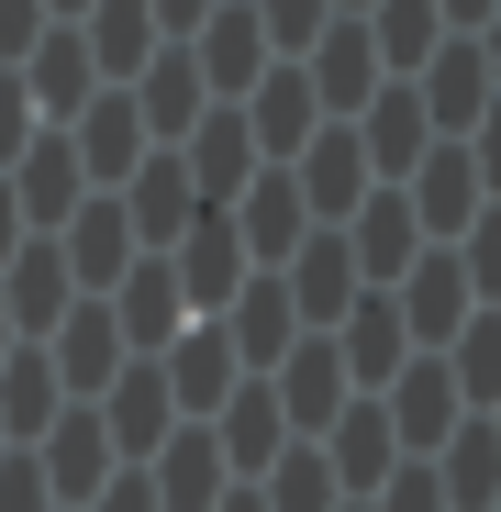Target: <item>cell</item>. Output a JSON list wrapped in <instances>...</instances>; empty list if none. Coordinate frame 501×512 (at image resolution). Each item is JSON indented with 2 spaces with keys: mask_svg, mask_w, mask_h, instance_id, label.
<instances>
[{
  "mask_svg": "<svg viewBox=\"0 0 501 512\" xmlns=\"http://www.w3.org/2000/svg\"><path fill=\"white\" fill-rule=\"evenodd\" d=\"M490 435H501V412H490Z\"/></svg>",
  "mask_w": 501,
  "mask_h": 512,
  "instance_id": "55",
  "label": "cell"
},
{
  "mask_svg": "<svg viewBox=\"0 0 501 512\" xmlns=\"http://www.w3.org/2000/svg\"><path fill=\"white\" fill-rule=\"evenodd\" d=\"M446 256H457L468 301H479V312H501V201H479V223H468V234H457Z\"/></svg>",
  "mask_w": 501,
  "mask_h": 512,
  "instance_id": "38",
  "label": "cell"
},
{
  "mask_svg": "<svg viewBox=\"0 0 501 512\" xmlns=\"http://www.w3.org/2000/svg\"><path fill=\"white\" fill-rule=\"evenodd\" d=\"M156 379H167V401H179V423H212V412L245 390V368H234V346H223V323H179V346L156 357Z\"/></svg>",
  "mask_w": 501,
  "mask_h": 512,
  "instance_id": "19",
  "label": "cell"
},
{
  "mask_svg": "<svg viewBox=\"0 0 501 512\" xmlns=\"http://www.w3.org/2000/svg\"><path fill=\"white\" fill-rule=\"evenodd\" d=\"M245 12H257V34H268V56H312V34L334 23V0H245Z\"/></svg>",
  "mask_w": 501,
  "mask_h": 512,
  "instance_id": "39",
  "label": "cell"
},
{
  "mask_svg": "<svg viewBox=\"0 0 501 512\" xmlns=\"http://www.w3.org/2000/svg\"><path fill=\"white\" fill-rule=\"evenodd\" d=\"M112 323H123V357H167L179 346V279H167V256H134L123 268V290H112Z\"/></svg>",
  "mask_w": 501,
  "mask_h": 512,
  "instance_id": "30",
  "label": "cell"
},
{
  "mask_svg": "<svg viewBox=\"0 0 501 512\" xmlns=\"http://www.w3.org/2000/svg\"><path fill=\"white\" fill-rule=\"evenodd\" d=\"M446 379H457L468 412H501V312H468L446 334Z\"/></svg>",
  "mask_w": 501,
  "mask_h": 512,
  "instance_id": "36",
  "label": "cell"
},
{
  "mask_svg": "<svg viewBox=\"0 0 501 512\" xmlns=\"http://www.w3.org/2000/svg\"><path fill=\"white\" fill-rule=\"evenodd\" d=\"M34 34H45V0H0V67H23Z\"/></svg>",
  "mask_w": 501,
  "mask_h": 512,
  "instance_id": "44",
  "label": "cell"
},
{
  "mask_svg": "<svg viewBox=\"0 0 501 512\" xmlns=\"http://www.w3.org/2000/svg\"><path fill=\"white\" fill-rule=\"evenodd\" d=\"M56 256H67V279H78V301H112L123 290V268H134V223H123V201L112 190H90V201H78L67 223H56Z\"/></svg>",
  "mask_w": 501,
  "mask_h": 512,
  "instance_id": "2",
  "label": "cell"
},
{
  "mask_svg": "<svg viewBox=\"0 0 501 512\" xmlns=\"http://www.w3.org/2000/svg\"><path fill=\"white\" fill-rule=\"evenodd\" d=\"M0 190H12L23 234H56V223H67L78 201H90V179H78V145H67L56 123H45V134H34V145H23L12 167H0Z\"/></svg>",
  "mask_w": 501,
  "mask_h": 512,
  "instance_id": "9",
  "label": "cell"
},
{
  "mask_svg": "<svg viewBox=\"0 0 501 512\" xmlns=\"http://www.w3.org/2000/svg\"><path fill=\"white\" fill-rule=\"evenodd\" d=\"M78 12H90V0H45V23H78Z\"/></svg>",
  "mask_w": 501,
  "mask_h": 512,
  "instance_id": "51",
  "label": "cell"
},
{
  "mask_svg": "<svg viewBox=\"0 0 501 512\" xmlns=\"http://www.w3.org/2000/svg\"><path fill=\"white\" fill-rule=\"evenodd\" d=\"M0 357H12V312H0Z\"/></svg>",
  "mask_w": 501,
  "mask_h": 512,
  "instance_id": "52",
  "label": "cell"
},
{
  "mask_svg": "<svg viewBox=\"0 0 501 512\" xmlns=\"http://www.w3.org/2000/svg\"><path fill=\"white\" fill-rule=\"evenodd\" d=\"M90 412H101V435H112V457H123V468H145V457H156L167 435H179V401H167L156 357H134V368H123V379H112V390H101Z\"/></svg>",
  "mask_w": 501,
  "mask_h": 512,
  "instance_id": "18",
  "label": "cell"
},
{
  "mask_svg": "<svg viewBox=\"0 0 501 512\" xmlns=\"http://www.w3.org/2000/svg\"><path fill=\"white\" fill-rule=\"evenodd\" d=\"M123 90H134V112H145V145H179L201 112H212V90H201V67H190V45H156L134 78H123Z\"/></svg>",
  "mask_w": 501,
  "mask_h": 512,
  "instance_id": "28",
  "label": "cell"
},
{
  "mask_svg": "<svg viewBox=\"0 0 501 512\" xmlns=\"http://www.w3.org/2000/svg\"><path fill=\"white\" fill-rule=\"evenodd\" d=\"M357 23H368V45H379V67H390V78H412V67L446 45V12H435V0H368Z\"/></svg>",
  "mask_w": 501,
  "mask_h": 512,
  "instance_id": "35",
  "label": "cell"
},
{
  "mask_svg": "<svg viewBox=\"0 0 501 512\" xmlns=\"http://www.w3.org/2000/svg\"><path fill=\"white\" fill-rule=\"evenodd\" d=\"M379 412H390V435H401V457H435L457 423H468V401H457V379H446V357H412L390 390H379Z\"/></svg>",
  "mask_w": 501,
  "mask_h": 512,
  "instance_id": "20",
  "label": "cell"
},
{
  "mask_svg": "<svg viewBox=\"0 0 501 512\" xmlns=\"http://www.w3.org/2000/svg\"><path fill=\"white\" fill-rule=\"evenodd\" d=\"M112 201H123V223H134V245H145V256H167V245H179V234L201 223V190H190L179 145H156V156L134 167V179H123Z\"/></svg>",
  "mask_w": 501,
  "mask_h": 512,
  "instance_id": "13",
  "label": "cell"
},
{
  "mask_svg": "<svg viewBox=\"0 0 501 512\" xmlns=\"http://www.w3.org/2000/svg\"><path fill=\"white\" fill-rule=\"evenodd\" d=\"M401 201H412V223H424V245H457L490 190H479L468 145H424V156H412V179H401Z\"/></svg>",
  "mask_w": 501,
  "mask_h": 512,
  "instance_id": "16",
  "label": "cell"
},
{
  "mask_svg": "<svg viewBox=\"0 0 501 512\" xmlns=\"http://www.w3.org/2000/svg\"><path fill=\"white\" fill-rule=\"evenodd\" d=\"M479 56H490V90H501V12L479 23Z\"/></svg>",
  "mask_w": 501,
  "mask_h": 512,
  "instance_id": "50",
  "label": "cell"
},
{
  "mask_svg": "<svg viewBox=\"0 0 501 512\" xmlns=\"http://www.w3.org/2000/svg\"><path fill=\"white\" fill-rule=\"evenodd\" d=\"M12 78H23L34 123H56V134H67L78 112L101 101V67H90V45H78V23H45V34H34V56H23Z\"/></svg>",
  "mask_w": 501,
  "mask_h": 512,
  "instance_id": "8",
  "label": "cell"
},
{
  "mask_svg": "<svg viewBox=\"0 0 501 512\" xmlns=\"http://www.w3.org/2000/svg\"><path fill=\"white\" fill-rule=\"evenodd\" d=\"M257 501L268 512H334L346 490H334V468H323V446H279V468L257 479Z\"/></svg>",
  "mask_w": 501,
  "mask_h": 512,
  "instance_id": "37",
  "label": "cell"
},
{
  "mask_svg": "<svg viewBox=\"0 0 501 512\" xmlns=\"http://www.w3.org/2000/svg\"><path fill=\"white\" fill-rule=\"evenodd\" d=\"M490 512H501V501H490Z\"/></svg>",
  "mask_w": 501,
  "mask_h": 512,
  "instance_id": "56",
  "label": "cell"
},
{
  "mask_svg": "<svg viewBox=\"0 0 501 512\" xmlns=\"http://www.w3.org/2000/svg\"><path fill=\"white\" fill-rule=\"evenodd\" d=\"M334 234H346V256H357V279H368V290H401V268L424 256V223H412V201H401V190H368Z\"/></svg>",
  "mask_w": 501,
  "mask_h": 512,
  "instance_id": "23",
  "label": "cell"
},
{
  "mask_svg": "<svg viewBox=\"0 0 501 512\" xmlns=\"http://www.w3.org/2000/svg\"><path fill=\"white\" fill-rule=\"evenodd\" d=\"M390 312H401V334H412V357H446V334H457L479 301H468V279H457V256H446V245H424V256L401 268Z\"/></svg>",
  "mask_w": 501,
  "mask_h": 512,
  "instance_id": "11",
  "label": "cell"
},
{
  "mask_svg": "<svg viewBox=\"0 0 501 512\" xmlns=\"http://www.w3.org/2000/svg\"><path fill=\"white\" fill-rule=\"evenodd\" d=\"M212 512H268V501H257V479H234V490H223Z\"/></svg>",
  "mask_w": 501,
  "mask_h": 512,
  "instance_id": "49",
  "label": "cell"
},
{
  "mask_svg": "<svg viewBox=\"0 0 501 512\" xmlns=\"http://www.w3.org/2000/svg\"><path fill=\"white\" fill-rule=\"evenodd\" d=\"M312 446H323V468H334V490H346V501H368V490H379V479L401 468V435H390V412H379V390H357V401L334 412V423H323Z\"/></svg>",
  "mask_w": 501,
  "mask_h": 512,
  "instance_id": "15",
  "label": "cell"
},
{
  "mask_svg": "<svg viewBox=\"0 0 501 512\" xmlns=\"http://www.w3.org/2000/svg\"><path fill=\"white\" fill-rule=\"evenodd\" d=\"M223 12V0H145V23H156V45H190L201 23Z\"/></svg>",
  "mask_w": 501,
  "mask_h": 512,
  "instance_id": "43",
  "label": "cell"
},
{
  "mask_svg": "<svg viewBox=\"0 0 501 512\" xmlns=\"http://www.w3.org/2000/svg\"><path fill=\"white\" fill-rule=\"evenodd\" d=\"M334 12H368V0H334Z\"/></svg>",
  "mask_w": 501,
  "mask_h": 512,
  "instance_id": "53",
  "label": "cell"
},
{
  "mask_svg": "<svg viewBox=\"0 0 501 512\" xmlns=\"http://www.w3.org/2000/svg\"><path fill=\"white\" fill-rule=\"evenodd\" d=\"M334 512H368V501H334Z\"/></svg>",
  "mask_w": 501,
  "mask_h": 512,
  "instance_id": "54",
  "label": "cell"
},
{
  "mask_svg": "<svg viewBox=\"0 0 501 512\" xmlns=\"http://www.w3.org/2000/svg\"><path fill=\"white\" fill-rule=\"evenodd\" d=\"M145 490H156V512H212V501L234 490V468H223V446H212V423H179V435L145 457Z\"/></svg>",
  "mask_w": 501,
  "mask_h": 512,
  "instance_id": "27",
  "label": "cell"
},
{
  "mask_svg": "<svg viewBox=\"0 0 501 512\" xmlns=\"http://www.w3.org/2000/svg\"><path fill=\"white\" fill-rule=\"evenodd\" d=\"M0 512H56V490H45L34 446H0Z\"/></svg>",
  "mask_w": 501,
  "mask_h": 512,
  "instance_id": "41",
  "label": "cell"
},
{
  "mask_svg": "<svg viewBox=\"0 0 501 512\" xmlns=\"http://www.w3.org/2000/svg\"><path fill=\"white\" fill-rule=\"evenodd\" d=\"M290 190H301V212H312L323 234L346 223V212H357V201L379 190V179H368V145H357V123H323V134H312V145L290 156Z\"/></svg>",
  "mask_w": 501,
  "mask_h": 512,
  "instance_id": "6",
  "label": "cell"
},
{
  "mask_svg": "<svg viewBox=\"0 0 501 512\" xmlns=\"http://www.w3.org/2000/svg\"><path fill=\"white\" fill-rule=\"evenodd\" d=\"M223 223H234V245H245V268H257V279H268V268H290V245H301V234H323V223L301 212V190H290V167H257V179L234 190V212H223Z\"/></svg>",
  "mask_w": 501,
  "mask_h": 512,
  "instance_id": "7",
  "label": "cell"
},
{
  "mask_svg": "<svg viewBox=\"0 0 501 512\" xmlns=\"http://www.w3.org/2000/svg\"><path fill=\"white\" fill-rule=\"evenodd\" d=\"M56 412H67V390H56L45 346H12V357H0V446H34Z\"/></svg>",
  "mask_w": 501,
  "mask_h": 512,
  "instance_id": "33",
  "label": "cell"
},
{
  "mask_svg": "<svg viewBox=\"0 0 501 512\" xmlns=\"http://www.w3.org/2000/svg\"><path fill=\"white\" fill-rule=\"evenodd\" d=\"M368 512H446V490H435V457H401V468L368 490Z\"/></svg>",
  "mask_w": 501,
  "mask_h": 512,
  "instance_id": "40",
  "label": "cell"
},
{
  "mask_svg": "<svg viewBox=\"0 0 501 512\" xmlns=\"http://www.w3.org/2000/svg\"><path fill=\"white\" fill-rule=\"evenodd\" d=\"M268 279L290 290L301 334H334V323H346V301L368 290V279H357V256H346V234H301V245H290V268H268Z\"/></svg>",
  "mask_w": 501,
  "mask_h": 512,
  "instance_id": "14",
  "label": "cell"
},
{
  "mask_svg": "<svg viewBox=\"0 0 501 512\" xmlns=\"http://www.w3.org/2000/svg\"><path fill=\"white\" fill-rule=\"evenodd\" d=\"M190 67H201V90H212V101H245V90H257V78H268L279 56H268L257 12H245V0H223V12L190 34Z\"/></svg>",
  "mask_w": 501,
  "mask_h": 512,
  "instance_id": "25",
  "label": "cell"
},
{
  "mask_svg": "<svg viewBox=\"0 0 501 512\" xmlns=\"http://www.w3.org/2000/svg\"><path fill=\"white\" fill-rule=\"evenodd\" d=\"M435 12H446V34H479V23L501 12V0H435Z\"/></svg>",
  "mask_w": 501,
  "mask_h": 512,
  "instance_id": "47",
  "label": "cell"
},
{
  "mask_svg": "<svg viewBox=\"0 0 501 512\" xmlns=\"http://www.w3.org/2000/svg\"><path fill=\"white\" fill-rule=\"evenodd\" d=\"M323 346H334V368H346V390H390V379L412 368V334H401L390 290H357V301H346V323H334Z\"/></svg>",
  "mask_w": 501,
  "mask_h": 512,
  "instance_id": "17",
  "label": "cell"
},
{
  "mask_svg": "<svg viewBox=\"0 0 501 512\" xmlns=\"http://www.w3.org/2000/svg\"><path fill=\"white\" fill-rule=\"evenodd\" d=\"M67 145H78V179H90V190H123L134 167L156 156V145H145V112H134V90H101L90 112L67 123Z\"/></svg>",
  "mask_w": 501,
  "mask_h": 512,
  "instance_id": "21",
  "label": "cell"
},
{
  "mask_svg": "<svg viewBox=\"0 0 501 512\" xmlns=\"http://www.w3.org/2000/svg\"><path fill=\"white\" fill-rule=\"evenodd\" d=\"M45 368H56V390L67 401H101L134 357H123V323H112V301H78L56 334H45Z\"/></svg>",
  "mask_w": 501,
  "mask_h": 512,
  "instance_id": "12",
  "label": "cell"
},
{
  "mask_svg": "<svg viewBox=\"0 0 501 512\" xmlns=\"http://www.w3.org/2000/svg\"><path fill=\"white\" fill-rule=\"evenodd\" d=\"M268 390H279V423H290V446H312L323 435V423L334 412H346L357 390H346V368H334V346H323V334H301V346L268 368Z\"/></svg>",
  "mask_w": 501,
  "mask_h": 512,
  "instance_id": "24",
  "label": "cell"
},
{
  "mask_svg": "<svg viewBox=\"0 0 501 512\" xmlns=\"http://www.w3.org/2000/svg\"><path fill=\"white\" fill-rule=\"evenodd\" d=\"M212 446H223V468H234V479H268V468H279V446H290L279 390H268V379H245V390L212 412Z\"/></svg>",
  "mask_w": 501,
  "mask_h": 512,
  "instance_id": "31",
  "label": "cell"
},
{
  "mask_svg": "<svg viewBox=\"0 0 501 512\" xmlns=\"http://www.w3.org/2000/svg\"><path fill=\"white\" fill-rule=\"evenodd\" d=\"M78 45H90L101 90H123V78L156 56V23H145V0H90V12H78Z\"/></svg>",
  "mask_w": 501,
  "mask_h": 512,
  "instance_id": "34",
  "label": "cell"
},
{
  "mask_svg": "<svg viewBox=\"0 0 501 512\" xmlns=\"http://www.w3.org/2000/svg\"><path fill=\"white\" fill-rule=\"evenodd\" d=\"M223 346H234V368H245V379H268V368L301 346L290 290H279V279H245V290H234V312H223Z\"/></svg>",
  "mask_w": 501,
  "mask_h": 512,
  "instance_id": "29",
  "label": "cell"
},
{
  "mask_svg": "<svg viewBox=\"0 0 501 512\" xmlns=\"http://www.w3.org/2000/svg\"><path fill=\"white\" fill-rule=\"evenodd\" d=\"M234 112H245V134H257V156H268V167H290V156L323 134V101H312V78H301L290 56H279V67H268V78H257V90H245Z\"/></svg>",
  "mask_w": 501,
  "mask_h": 512,
  "instance_id": "22",
  "label": "cell"
},
{
  "mask_svg": "<svg viewBox=\"0 0 501 512\" xmlns=\"http://www.w3.org/2000/svg\"><path fill=\"white\" fill-rule=\"evenodd\" d=\"M179 167H190L201 212H234V190L257 179L268 156H257V134H245V112H234V101H212V112H201V123L179 134Z\"/></svg>",
  "mask_w": 501,
  "mask_h": 512,
  "instance_id": "10",
  "label": "cell"
},
{
  "mask_svg": "<svg viewBox=\"0 0 501 512\" xmlns=\"http://www.w3.org/2000/svg\"><path fill=\"white\" fill-rule=\"evenodd\" d=\"M90 512H156V490H145V468H112V479H101V501H90Z\"/></svg>",
  "mask_w": 501,
  "mask_h": 512,
  "instance_id": "45",
  "label": "cell"
},
{
  "mask_svg": "<svg viewBox=\"0 0 501 512\" xmlns=\"http://www.w3.org/2000/svg\"><path fill=\"white\" fill-rule=\"evenodd\" d=\"M301 78H312V101H323V123H357L368 112V90H379V45H368V23L357 12H334L323 34H312V56H301Z\"/></svg>",
  "mask_w": 501,
  "mask_h": 512,
  "instance_id": "5",
  "label": "cell"
},
{
  "mask_svg": "<svg viewBox=\"0 0 501 512\" xmlns=\"http://www.w3.org/2000/svg\"><path fill=\"white\" fill-rule=\"evenodd\" d=\"M167 279H179V312H190V323H223V312H234V290L257 279V268H245L234 223H223V212H201L179 245H167Z\"/></svg>",
  "mask_w": 501,
  "mask_h": 512,
  "instance_id": "1",
  "label": "cell"
},
{
  "mask_svg": "<svg viewBox=\"0 0 501 512\" xmlns=\"http://www.w3.org/2000/svg\"><path fill=\"white\" fill-rule=\"evenodd\" d=\"M357 145H368V179H379V190H401V179H412V156L435 145L424 101H412V78H379V90H368V112H357Z\"/></svg>",
  "mask_w": 501,
  "mask_h": 512,
  "instance_id": "26",
  "label": "cell"
},
{
  "mask_svg": "<svg viewBox=\"0 0 501 512\" xmlns=\"http://www.w3.org/2000/svg\"><path fill=\"white\" fill-rule=\"evenodd\" d=\"M34 468H45L56 512H90V501H101V479H112L123 457H112V435H101V412H90V401H67L45 435H34Z\"/></svg>",
  "mask_w": 501,
  "mask_h": 512,
  "instance_id": "3",
  "label": "cell"
},
{
  "mask_svg": "<svg viewBox=\"0 0 501 512\" xmlns=\"http://www.w3.org/2000/svg\"><path fill=\"white\" fill-rule=\"evenodd\" d=\"M34 134H45V123H34V101H23V78L0 67V167H12V156H23Z\"/></svg>",
  "mask_w": 501,
  "mask_h": 512,
  "instance_id": "42",
  "label": "cell"
},
{
  "mask_svg": "<svg viewBox=\"0 0 501 512\" xmlns=\"http://www.w3.org/2000/svg\"><path fill=\"white\" fill-rule=\"evenodd\" d=\"M0 312H12V346H45V334L78 312V279H67L56 234H23V245H12V268H0Z\"/></svg>",
  "mask_w": 501,
  "mask_h": 512,
  "instance_id": "4",
  "label": "cell"
},
{
  "mask_svg": "<svg viewBox=\"0 0 501 512\" xmlns=\"http://www.w3.org/2000/svg\"><path fill=\"white\" fill-rule=\"evenodd\" d=\"M435 490H446V512H490L501 501V435H490V412H468L457 435L435 446Z\"/></svg>",
  "mask_w": 501,
  "mask_h": 512,
  "instance_id": "32",
  "label": "cell"
},
{
  "mask_svg": "<svg viewBox=\"0 0 501 512\" xmlns=\"http://www.w3.org/2000/svg\"><path fill=\"white\" fill-rule=\"evenodd\" d=\"M468 167H479V190H490V201H501V112H490V123H479V134H468Z\"/></svg>",
  "mask_w": 501,
  "mask_h": 512,
  "instance_id": "46",
  "label": "cell"
},
{
  "mask_svg": "<svg viewBox=\"0 0 501 512\" xmlns=\"http://www.w3.org/2000/svg\"><path fill=\"white\" fill-rule=\"evenodd\" d=\"M12 245H23V212H12V190H0V268H12Z\"/></svg>",
  "mask_w": 501,
  "mask_h": 512,
  "instance_id": "48",
  "label": "cell"
}]
</instances>
